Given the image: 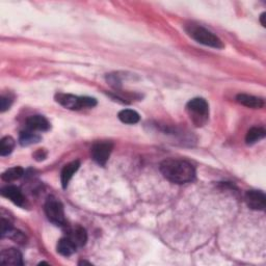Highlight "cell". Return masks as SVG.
Returning a JSON list of instances; mask_svg holds the SVG:
<instances>
[{"label": "cell", "instance_id": "1", "mask_svg": "<svg viewBox=\"0 0 266 266\" xmlns=\"http://www.w3.org/2000/svg\"><path fill=\"white\" fill-rule=\"evenodd\" d=\"M160 172L166 180L184 184L194 180L195 171L191 163L182 159H166L160 163Z\"/></svg>", "mask_w": 266, "mask_h": 266}, {"label": "cell", "instance_id": "2", "mask_svg": "<svg viewBox=\"0 0 266 266\" xmlns=\"http://www.w3.org/2000/svg\"><path fill=\"white\" fill-rule=\"evenodd\" d=\"M186 32L189 33V35L193 38L194 41H196L202 45L216 48V49L224 48V44L221 38L219 37H216L211 32H209L208 29H206L202 26L194 25V24L189 25L186 27Z\"/></svg>", "mask_w": 266, "mask_h": 266}, {"label": "cell", "instance_id": "3", "mask_svg": "<svg viewBox=\"0 0 266 266\" xmlns=\"http://www.w3.org/2000/svg\"><path fill=\"white\" fill-rule=\"evenodd\" d=\"M55 100L62 106L71 111H79L82 108H92L96 106L97 101L90 97H78L71 94H56Z\"/></svg>", "mask_w": 266, "mask_h": 266}, {"label": "cell", "instance_id": "4", "mask_svg": "<svg viewBox=\"0 0 266 266\" xmlns=\"http://www.w3.org/2000/svg\"><path fill=\"white\" fill-rule=\"evenodd\" d=\"M186 111L189 113L190 120L196 125H204L209 116V105L203 98H194L186 105Z\"/></svg>", "mask_w": 266, "mask_h": 266}, {"label": "cell", "instance_id": "5", "mask_svg": "<svg viewBox=\"0 0 266 266\" xmlns=\"http://www.w3.org/2000/svg\"><path fill=\"white\" fill-rule=\"evenodd\" d=\"M45 213L48 220L55 226L65 227L67 222L63 204L53 196H49L45 203Z\"/></svg>", "mask_w": 266, "mask_h": 266}, {"label": "cell", "instance_id": "6", "mask_svg": "<svg viewBox=\"0 0 266 266\" xmlns=\"http://www.w3.org/2000/svg\"><path fill=\"white\" fill-rule=\"evenodd\" d=\"M113 144L110 142H99L92 148V157L93 159L100 165H105L113 151Z\"/></svg>", "mask_w": 266, "mask_h": 266}, {"label": "cell", "instance_id": "7", "mask_svg": "<svg viewBox=\"0 0 266 266\" xmlns=\"http://www.w3.org/2000/svg\"><path fill=\"white\" fill-rule=\"evenodd\" d=\"M245 202L251 209L263 211L266 206V196L260 190H249L245 193Z\"/></svg>", "mask_w": 266, "mask_h": 266}, {"label": "cell", "instance_id": "8", "mask_svg": "<svg viewBox=\"0 0 266 266\" xmlns=\"http://www.w3.org/2000/svg\"><path fill=\"white\" fill-rule=\"evenodd\" d=\"M1 194L4 196V198L8 199L9 201H12L15 205L24 207L25 206V198L20 190V189L14 185H8L3 187L1 190Z\"/></svg>", "mask_w": 266, "mask_h": 266}, {"label": "cell", "instance_id": "9", "mask_svg": "<svg viewBox=\"0 0 266 266\" xmlns=\"http://www.w3.org/2000/svg\"><path fill=\"white\" fill-rule=\"evenodd\" d=\"M26 125H27V129L35 131V132L47 131L49 130V128H50V123H49L48 120L43 115L29 116L26 121Z\"/></svg>", "mask_w": 266, "mask_h": 266}, {"label": "cell", "instance_id": "10", "mask_svg": "<svg viewBox=\"0 0 266 266\" xmlns=\"http://www.w3.org/2000/svg\"><path fill=\"white\" fill-rule=\"evenodd\" d=\"M0 262L7 265H23L22 255L16 249H6L0 254Z\"/></svg>", "mask_w": 266, "mask_h": 266}, {"label": "cell", "instance_id": "11", "mask_svg": "<svg viewBox=\"0 0 266 266\" xmlns=\"http://www.w3.org/2000/svg\"><path fill=\"white\" fill-rule=\"evenodd\" d=\"M68 237L70 238L73 243L78 248H81L87 240V234L86 231L82 228V227H74V228H71L68 231Z\"/></svg>", "mask_w": 266, "mask_h": 266}, {"label": "cell", "instance_id": "12", "mask_svg": "<svg viewBox=\"0 0 266 266\" xmlns=\"http://www.w3.org/2000/svg\"><path fill=\"white\" fill-rule=\"evenodd\" d=\"M79 166H80V163L78 160L72 161L65 165L61 174V181H62L63 189H67L69 182H70V180L72 179L73 175L78 171V169H79Z\"/></svg>", "mask_w": 266, "mask_h": 266}, {"label": "cell", "instance_id": "13", "mask_svg": "<svg viewBox=\"0 0 266 266\" xmlns=\"http://www.w3.org/2000/svg\"><path fill=\"white\" fill-rule=\"evenodd\" d=\"M236 100H237L238 103H240L243 106L250 107V108H262L264 106V101L261 99V98L251 96V95H246V94H239L237 97H236Z\"/></svg>", "mask_w": 266, "mask_h": 266}, {"label": "cell", "instance_id": "14", "mask_svg": "<svg viewBox=\"0 0 266 266\" xmlns=\"http://www.w3.org/2000/svg\"><path fill=\"white\" fill-rule=\"evenodd\" d=\"M77 250V246L73 243V241L68 237H64L62 238L57 243V252L60 253L63 256H71L73 255Z\"/></svg>", "mask_w": 266, "mask_h": 266}, {"label": "cell", "instance_id": "15", "mask_svg": "<svg viewBox=\"0 0 266 266\" xmlns=\"http://www.w3.org/2000/svg\"><path fill=\"white\" fill-rule=\"evenodd\" d=\"M265 137V130L262 127H253L246 133L245 142L248 145H254L257 142L263 140Z\"/></svg>", "mask_w": 266, "mask_h": 266}, {"label": "cell", "instance_id": "16", "mask_svg": "<svg viewBox=\"0 0 266 266\" xmlns=\"http://www.w3.org/2000/svg\"><path fill=\"white\" fill-rule=\"evenodd\" d=\"M40 141H41V136L38 135V133H36L35 131H32L29 129L22 131L20 133V137H19V142H20L21 146H23V147H27V146L37 144Z\"/></svg>", "mask_w": 266, "mask_h": 266}, {"label": "cell", "instance_id": "17", "mask_svg": "<svg viewBox=\"0 0 266 266\" xmlns=\"http://www.w3.org/2000/svg\"><path fill=\"white\" fill-rule=\"evenodd\" d=\"M117 116H119V119L122 123L129 124V125L139 123L140 119H141L140 114L132 110H123L119 113Z\"/></svg>", "mask_w": 266, "mask_h": 266}, {"label": "cell", "instance_id": "18", "mask_svg": "<svg viewBox=\"0 0 266 266\" xmlns=\"http://www.w3.org/2000/svg\"><path fill=\"white\" fill-rule=\"evenodd\" d=\"M24 175V170L20 166H15L12 169L6 170L2 174V180L5 182H12L15 180L20 179L21 177Z\"/></svg>", "mask_w": 266, "mask_h": 266}, {"label": "cell", "instance_id": "19", "mask_svg": "<svg viewBox=\"0 0 266 266\" xmlns=\"http://www.w3.org/2000/svg\"><path fill=\"white\" fill-rule=\"evenodd\" d=\"M15 147V141L11 136H5L0 142V155L1 156H7L11 154L14 150Z\"/></svg>", "mask_w": 266, "mask_h": 266}, {"label": "cell", "instance_id": "20", "mask_svg": "<svg viewBox=\"0 0 266 266\" xmlns=\"http://www.w3.org/2000/svg\"><path fill=\"white\" fill-rule=\"evenodd\" d=\"M12 102H13V100L9 97L2 96L1 98H0V111H1V113L6 112L8 108L11 107Z\"/></svg>", "mask_w": 266, "mask_h": 266}, {"label": "cell", "instance_id": "21", "mask_svg": "<svg viewBox=\"0 0 266 266\" xmlns=\"http://www.w3.org/2000/svg\"><path fill=\"white\" fill-rule=\"evenodd\" d=\"M46 156H47V153H46L44 150L40 149V150H38V151L36 152V154H35V158H36L38 161H41V160H44V159L46 158Z\"/></svg>", "mask_w": 266, "mask_h": 266}, {"label": "cell", "instance_id": "22", "mask_svg": "<svg viewBox=\"0 0 266 266\" xmlns=\"http://www.w3.org/2000/svg\"><path fill=\"white\" fill-rule=\"evenodd\" d=\"M265 16H266L265 13H262L260 16V22H261L262 26H264V27H265Z\"/></svg>", "mask_w": 266, "mask_h": 266}]
</instances>
